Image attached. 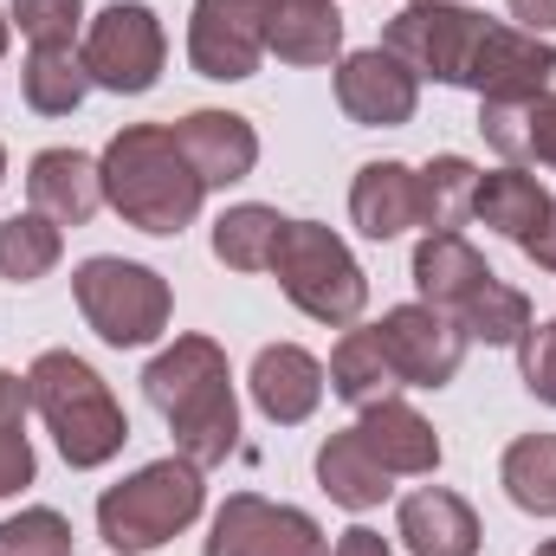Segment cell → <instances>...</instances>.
I'll return each instance as SVG.
<instances>
[{
	"mask_svg": "<svg viewBox=\"0 0 556 556\" xmlns=\"http://www.w3.org/2000/svg\"><path fill=\"white\" fill-rule=\"evenodd\" d=\"M266 20H273V0H194V13H188L194 72L220 78V85L253 78L266 59Z\"/></svg>",
	"mask_w": 556,
	"mask_h": 556,
	"instance_id": "obj_10",
	"label": "cell"
},
{
	"mask_svg": "<svg viewBox=\"0 0 556 556\" xmlns=\"http://www.w3.org/2000/svg\"><path fill=\"white\" fill-rule=\"evenodd\" d=\"M395 389H402V376H395L382 337L376 330H343V343L330 350V395L350 402V408H376Z\"/></svg>",
	"mask_w": 556,
	"mask_h": 556,
	"instance_id": "obj_24",
	"label": "cell"
},
{
	"mask_svg": "<svg viewBox=\"0 0 556 556\" xmlns=\"http://www.w3.org/2000/svg\"><path fill=\"white\" fill-rule=\"evenodd\" d=\"M350 220L369 240H402L420 227V168L408 162H363L350 181Z\"/></svg>",
	"mask_w": 556,
	"mask_h": 556,
	"instance_id": "obj_17",
	"label": "cell"
},
{
	"mask_svg": "<svg viewBox=\"0 0 556 556\" xmlns=\"http://www.w3.org/2000/svg\"><path fill=\"white\" fill-rule=\"evenodd\" d=\"M518 247H525V260H531V266L556 273V201H551V214H544V220H538V227H531Z\"/></svg>",
	"mask_w": 556,
	"mask_h": 556,
	"instance_id": "obj_35",
	"label": "cell"
},
{
	"mask_svg": "<svg viewBox=\"0 0 556 556\" xmlns=\"http://www.w3.org/2000/svg\"><path fill=\"white\" fill-rule=\"evenodd\" d=\"M330 556H395V551H389V538H382V531H369V525H350V531L337 538V551H330Z\"/></svg>",
	"mask_w": 556,
	"mask_h": 556,
	"instance_id": "obj_36",
	"label": "cell"
},
{
	"mask_svg": "<svg viewBox=\"0 0 556 556\" xmlns=\"http://www.w3.org/2000/svg\"><path fill=\"white\" fill-rule=\"evenodd\" d=\"M26 402H33V415L52 427L65 466H78V472L111 466V459L124 453V440H130V420L117 408L111 382H104L85 356H72V350L33 356V369H26Z\"/></svg>",
	"mask_w": 556,
	"mask_h": 556,
	"instance_id": "obj_4",
	"label": "cell"
},
{
	"mask_svg": "<svg viewBox=\"0 0 556 556\" xmlns=\"http://www.w3.org/2000/svg\"><path fill=\"white\" fill-rule=\"evenodd\" d=\"M538 556H556V538H551V544H538Z\"/></svg>",
	"mask_w": 556,
	"mask_h": 556,
	"instance_id": "obj_39",
	"label": "cell"
},
{
	"mask_svg": "<svg viewBox=\"0 0 556 556\" xmlns=\"http://www.w3.org/2000/svg\"><path fill=\"white\" fill-rule=\"evenodd\" d=\"M285 233V214L266 201H240L214 220V260L233 266V273H266L273 266V247Z\"/></svg>",
	"mask_w": 556,
	"mask_h": 556,
	"instance_id": "obj_26",
	"label": "cell"
},
{
	"mask_svg": "<svg viewBox=\"0 0 556 556\" xmlns=\"http://www.w3.org/2000/svg\"><path fill=\"white\" fill-rule=\"evenodd\" d=\"M266 273L278 278V291H285L304 317L337 324V330L356 324L363 304H369V278L356 266V253H350L324 220H285Z\"/></svg>",
	"mask_w": 556,
	"mask_h": 556,
	"instance_id": "obj_6",
	"label": "cell"
},
{
	"mask_svg": "<svg viewBox=\"0 0 556 556\" xmlns=\"http://www.w3.org/2000/svg\"><path fill=\"white\" fill-rule=\"evenodd\" d=\"M266 52H278L285 65H330L343 52V13H337V0H273Z\"/></svg>",
	"mask_w": 556,
	"mask_h": 556,
	"instance_id": "obj_21",
	"label": "cell"
},
{
	"mask_svg": "<svg viewBox=\"0 0 556 556\" xmlns=\"http://www.w3.org/2000/svg\"><path fill=\"white\" fill-rule=\"evenodd\" d=\"M492 278L485 266V253L466 240V233H427L415 247V285H420V304H433V311H459L479 285Z\"/></svg>",
	"mask_w": 556,
	"mask_h": 556,
	"instance_id": "obj_18",
	"label": "cell"
},
{
	"mask_svg": "<svg viewBox=\"0 0 556 556\" xmlns=\"http://www.w3.org/2000/svg\"><path fill=\"white\" fill-rule=\"evenodd\" d=\"M26 194H33V214H46L59 227H85L104 207V175L78 149H39L26 162Z\"/></svg>",
	"mask_w": 556,
	"mask_h": 556,
	"instance_id": "obj_14",
	"label": "cell"
},
{
	"mask_svg": "<svg viewBox=\"0 0 556 556\" xmlns=\"http://www.w3.org/2000/svg\"><path fill=\"white\" fill-rule=\"evenodd\" d=\"M65 260V227L46 214H7L0 220V278L33 285Z\"/></svg>",
	"mask_w": 556,
	"mask_h": 556,
	"instance_id": "obj_30",
	"label": "cell"
},
{
	"mask_svg": "<svg viewBox=\"0 0 556 556\" xmlns=\"http://www.w3.org/2000/svg\"><path fill=\"white\" fill-rule=\"evenodd\" d=\"M33 46H78V26H85V0H13L7 13Z\"/></svg>",
	"mask_w": 556,
	"mask_h": 556,
	"instance_id": "obj_33",
	"label": "cell"
},
{
	"mask_svg": "<svg viewBox=\"0 0 556 556\" xmlns=\"http://www.w3.org/2000/svg\"><path fill=\"white\" fill-rule=\"evenodd\" d=\"M382 46L433 85H459L472 91L479 104H525V98H544L556 78V46L544 33H525V26H505V20H485L472 7H453V0H415L389 20Z\"/></svg>",
	"mask_w": 556,
	"mask_h": 556,
	"instance_id": "obj_1",
	"label": "cell"
},
{
	"mask_svg": "<svg viewBox=\"0 0 556 556\" xmlns=\"http://www.w3.org/2000/svg\"><path fill=\"white\" fill-rule=\"evenodd\" d=\"M395 525H402L408 556H479V511L459 492H446V485L408 492Z\"/></svg>",
	"mask_w": 556,
	"mask_h": 556,
	"instance_id": "obj_16",
	"label": "cell"
},
{
	"mask_svg": "<svg viewBox=\"0 0 556 556\" xmlns=\"http://www.w3.org/2000/svg\"><path fill=\"white\" fill-rule=\"evenodd\" d=\"M518 369H525V389L544 408H556V324H531L518 337Z\"/></svg>",
	"mask_w": 556,
	"mask_h": 556,
	"instance_id": "obj_34",
	"label": "cell"
},
{
	"mask_svg": "<svg viewBox=\"0 0 556 556\" xmlns=\"http://www.w3.org/2000/svg\"><path fill=\"white\" fill-rule=\"evenodd\" d=\"M0 181H7V149H0Z\"/></svg>",
	"mask_w": 556,
	"mask_h": 556,
	"instance_id": "obj_40",
	"label": "cell"
},
{
	"mask_svg": "<svg viewBox=\"0 0 556 556\" xmlns=\"http://www.w3.org/2000/svg\"><path fill=\"white\" fill-rule=\"evenodd\" d=\"M479 130L505 162H544L556 168V91L525 104H479Z\"/></svg>",
	"mask_w": 556,
	"mask_h": 556,
	"instance_id": "obj_22",
	"label": "cell"
},
{
	"mask_svg": "<svg viewBox=\"0 0 556 556\" xmlns=\"http://www.w3.org/2000/svg\"><path fill=\"white\" fill-rule=\"evenodd\" d=\"M505 498L531 518H556V433H518L505 446Z\"/></svg>",
	"mask_w": 556,
	"mask_h": 556,
	"instance_id": "obj_28",
	"label": "cell"
},
{
	"mask_svg": "<svg viewBox=\"0 0 556 556\" xmlns=\"http://www.w3.org/2000/svg\"><path fill=\"white\" fill-rule=\"evenodd\" d=\"M0 556H72V525L52 505H33L0 525Z\"/></svg>",
	"mask_w": 556,
	"mask_h": 556,
	"instance_id": "obj_32",
	"label": "cell"
},
{
	"mask_svg": "<svg viewBox=\"0 0 556 556\" xmlns=\"http://www.w3.org/2000/svg\"><path fill=\"white\" fill-rule=\"evenodd\" d=\"M525 33H556V0H505Z\"/></svg>",
	"mask_w": 556,
	"mask_h": 556,
	"instance_id": "obj_37",
	"label": "cell"
},
{
	"mask_svg": "<svg viewBox=\"0 0 556 556\" xmlns=\"http://www.w3.org/2000/svg\"><path fill=\"white\" fill-rule=\"evenodd\" d=\"M253 402L260 415L278 420V427H298V420L317 415L324 402V363L298 343H266L253 356Z\"/></svg>",
	"mask_w": 556,
	"mask_h": 556,
	"instance_id": "obj_15",
	"label": "cell"
},
{
	"mask_svg": "<svg viewBox=\"0 0 556 556\" xmlns=\"http://www.w3.org/2000/svg\"><path fill=\"white\" fill-rule=\"evenodd\" d=\"M175 142L201 175V188H233L260 168V130L240 111H188L175 124Z\"/></svg>",
	"mask_w": 556,
	"mask_h": 556,
	"instance_id": "obj_13",
	"label": "cell"
},
{
	"mask_svg": "<svg viewBox=\"0 0 556 556\" xmlns=\"http://www.w3.org/2000/svg\"><path fill=\"white\" fill-rule=\"evenodd\" d=\"M7 39H13V20H7V13H0V52H7Z\"/></svg>",
	"mask_w": 556,
	"mask_h": 556,
	"instance_id": "obj_38",
	"label": "cell"
},
{
	"mask_svg": "<svg viewBox=\"0 0 556 556\" xmlns=\"http://www.w3.org/2000/svg\"><path fill=\"white\" fill-rule=\"evenodd\" d=\"M376 337H382L402 389H446L459 376V363H466V330L433 304H395L376 324Z\"/></svg>",
	"mask_w": 556,
	"mask_h": 556,
	"instance_id": "obj_11",
	"label": "cell"
},
{
	"mask_svg": "<svg viewBox=\"0 0 556 556\" xmlns=\"http://www.w3.org/2000/svg\"><path fill=\"white\" fill-rule=\"evenodd\" d=\"M85 72L91 85L117 91V98H142L155 78H162V59H168V33L155 20V7L142 0H111L91 26H85Z\"/></svg>",
	"mask_w": 556,
	"mask_h": 556,
	"instance_id": "obj_8",
	"label": "cell"
},
{
	"mask_svg": "<svg viewBox=\"0 0 556 556\" xmlns=\"http://www.w3.org/2000/svg\"><path fill=\"white\" fill-rule=\"evenodd\" d=\"M356 433H363V446H369L389 472H433V466H440V433H433L427 415H415L402 395L363 408Z\"/></svg>",
	"mask_w": 556,
	"mask_h": 556,
	"instance_id": "obj_20",
	"label": "cell"
},
{
	"mask_svg": "<svg viewBox=\"0 0 556 556\" xmlns=\"http://www.w3.org/2000/svg\"><path fill=\"white\" fill-rule=\"evenodd\" d=\"M337 104L363 130H402L420 104V78L389 46H369V52H350L337 65Z\"/></svg>",
	"mask_w": 556,
	"mask_h": 556,
	"instance_id": "obj_12",
	"label": "cell"
},
{
	"mask_svg": "<svg viewBox=\"0 0 556 556\" xmlns=\"http://www.w3.org/2000/svg\"><path fill=\"white\" fill-rule=\"evenodd\" d=\"M26 376L0 369V498H13L20 485H33L39 459H33V440H26Z\"/></svg>",
	"mask_w": 556,
	"mask_h": 556,
	"instance_id": "obj_31",
	"label": "cell"
},
{
	"mask_svg": "<svg viewBox=\"0 0 556 556\" xmlns=\"http://www.w3.org/2000/svg\"><path fill=\"white\" fill-rule=\"evenodd\" d=\"M142 395L155 402V415L168 420L175 453L194 459L201 472L220 466L240 446V402H233V369L227 350L214 337H175L149 369H142Z\"/></svg>",
	"mask_w": 556,
	"mask_h": 556,
	"instance_id": "obj_2",
	"label": "cell"
},
{
	"mask_svg": "<svg viewBox=\"0 0 556 556\" xmlns=\"http://www.w3.org/2000/svg\"><path fill=\"white\" fill-rule=\"evenodd\" d=\"M98 175H104V201L137 233H155V240H175L181 227H194V214L207 201L201 175L188 168L168 124H124L104 149Z\"/></svg>",
	"mask_w": 556,
	"mask_h": 556,
	"instance_id": "obj_3",
	"label": "cell"
},
{
	"mask_svg": "<svg viewBox=\"0 0 556 556\" xmlns=\"http://www.w3.org/2000/svg\"><path fill=\"white\" fill-rule=\"evenodd\" d=\"M453 7H466V0H453Z\"/></svg>",
	"mask_w": 556,
	"mask_h": 556,
	"instance_id": "obj_41",
	"label": "cell"
},
{
	"mask_svg": "<svg viewBox=\"0 0 556 556\" xmlns=\"http://www.w3.org/2000/svg\"><path fill=\"white\" fill-rule=\"evenodd\" d=\"M544 214H551V194H544V181H538V175H525L518 162H505V168L479 175L472 220H485L492 233H505V240H525V233H531Z\"/></svg>",
	"mask_w": 556,
	"mask_h": 556,
	"instance_id": "obj_23",
	"label": "cell"
},
{
	"mask_svg": "<svg viewBox=\"0 0 556 556\" xmlns=\"http://www.w3.org/2000/svg\"><path fill=\"white\" fill-rule=\"evenodd\" d=\"M472 194H479V168L466 155H433L420 168V227L427 233H459L472 220Z\"/></svg>",
	"mask_w": 556,
	"mask_h": 556,
	"instance_id": "obj_29",
	"label": "cell"
},
{
	"mask_svg": "<svg viewBox=\"0 0 556 556\" xmlns=\"http://www.w3.org/2000/svg\"><path fill=\"white\" fill-rule=\"evenodd\" d=\"M207 505V485H201V466L168 453V459H149L137 466L124 485H111L98 498V538L117 556H142L175 544Z\"/></svg>",
	"mask_w": 556,
	"mask_h": 556,
	"instance_id": "obj_5",
	"label": "cell"
},
{
	"mask_svg": "<svg viewBox=\"0 0 556 556\" xmlns=\"http://www.w3.org/2000/svg\"><path fill=\"white\" fill-rule=\"evenodd\" d=\"M20 91L39 117H72L91 91V72H85V52L78 46H33L26 52V72H20Z\"/></svg>",
	"mask_w": 556,
	"mask_h": 556,
	"instance_id": "obj_25",
	"label": "cell"
},
{
	"mask_svg": "<svg viewBox=\"0 0 556 556\" xmlns=\"http://www.w3.org/2000/svg\"><path fill=\"white\" fill-rule=\"evenodd\" d=\"M453 324L466 330V343H485V350H505V343H518L525 330H531V298L518 291V285H505V278L492 273L459 311H453Z\"/></svg>",
	"mask_w": 556,
	"mask_h": 556,
	"instance_id": "obj_27",
	"label": "cell"
},
{
	"mask_svg": "<svg viewBox=\"0 0 556 556\" xmlns=\"http://www.w3.org/2000/svg\"><path fill=\"white\" fill-rule=\"evenodd\" d=\"M72 298L85 311V324L111 343V350H142L168 330L175 317V298H168V278L155 266H137V260H85L72 273Z\"/></svg>",
	"mask_w": 556,
	"mask_h": 556,
	"instance_id": "obj_7",
	"label": "cell"
},
{
	"mask_svg": "<svg viewBox=\"0 0 556 556\" xmlns=\"http://www.w3.org/2000/svg\"><path fill=\"white\" fill-rule=\"evenodd\" d=\"M201 556H330V538L298 505H273L260 492H233L214 511V531H207Z\"/></svg>",
	"mask_w": 556,
	"mask_h": 556,
	"instance_id": "obj_9",
	"label": "cell"
},
{
	"mask_svg": "<svg viewBox=\"0 0 556 556\" xmlns=\"http://www.w3.org/2000/svg\"><path fill=\"white\" fill-rule=\"evenodd\" d=\"M395 472L363 446V433L356 427H343V433H330L324 446H317V485L330 492V505H343V511H376L395 485H389Z\"/></svg>",
	"mask_w": 556,
	"mask_h": 556,
	"instance_id": "obj_19",
	"label": "cell"
}]
</instances>
